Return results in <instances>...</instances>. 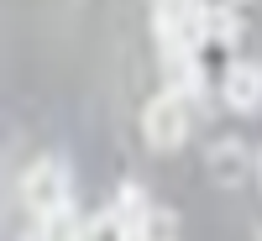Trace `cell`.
<instances>
[{
  "label": "cell",
  "mask_w": 262,
  "mask_h": 241,
  "mask_svg": "<svg viewBox=\"0 0 262 241\" xmlns=\"http://www.w3.org/2000/svg\"><path fill=\"white\" fill-rule=\"evenodd\" d=\"M221 90H226V105H231V111L252 116L257 105H262V63H231L226 79H221Z\"/></svg>",
  "instance_id": "obj_4"
},
{
  "label": "cell",
  "mask_w": 262,
  "mask_h": 241,
  "mask_svg": "<svg viewBox=\"0 0 262 241\" xmlns=\"http://www.w3.org/2000/svg\"><path fill=\"white\" fill-rule=\"evenodd\" d=\"M257 179H262V152H257Z\"/></svg>",
  "instance_id": "obj_12"
},
{
  "label": "cell",
  "mask_w": 262,
  "mask_h": 241,
  "mask_svg": "<svg viewBox=\"0 0 262 241\" xmlns=\"http://www.w3.org/2000/svg\"><path fill=\"white\" fill-rule=\"evenodd\" d=\"M37 241H84V221H74V210L53 215V221H37Z\"/></svg>",
  "instance_id": "obj_10"
},
{
  "label": "cell",
  "mask_w": 262,
  "mask_h": 241,
  "mask_svg": "<svg viewBox=\"0 0 262 241\" xmlns=\"http://www.w3.org/2000/svg\"><path fill=\"white\" fill-rule=\"evenodd\" d=\"M242 163H247V152L236 147V142H215V147H210V173H215L221 184H236Z\"/></svg>",
  "instance_id": "obj_8"
},
{
  "label": "cell",
  "mask_w": 262,
  "mask_h": 241,
  "mask_svg": "<svg viewBox=\"0 0 262 241\" xmlns=\"http://www.w3.org/2000/svg\"><path fill=\"white\" fill-rule=\"evenodd\" d=\"M21 200L37 221H53V215L69 210V173H63L58 158H37L27 173H21Z\"/></svg>",
  "instance_id": "obj_1"
},
{
  "label": "cell",
  "mask_w": 262,
  "mask_h": 241,
  "mask_svg": "<svg viewBox=\"0 0 262 241\" xmlns=\"http://www.w3.org/2000/svg\"><path fill=\"white\" fill-rule=\"evenodd\" d=\"M205 32L221 37V42H236L242 37V16H236L231 6H205Z\"/></svg>",
  "instance_id": "obj_11"
},
{
  "label": "cell",
  "mask_w": 262,
  "mask_h": 241,
  "mask_svg": "<svg viewBox=\"0 0 262 241\" xmlns=\"http://www.w3.org/2000/svg\"><path fill=\"white\" fill-rule=\"evenodd\" d=\"M84 241H137V236H131V226L121 221L116 210H100V215L84 221Z\"/></svg>",
  "instance_id": "obj_7"
},
{
  "label": "cell",
  "mask_w": 262,
  "mask_h": 241,
  "mask_svg": "<svg viewBox=\"0 0 262 241\" xmlns=\"http://www.w3.org/2000/svg\"><path fill=\"white\" fill-rule=\"evenodd\" d=\"M142 137H147V147L173 152V147L189 137V105H184L179 95H158V100H147V111H142Z\"/></svg>",
  "instance_id": "obj_3"
},
{
  "label": "cell",
  "mask_w": 262,
  "mask_h": 241,
  "mask_svg": "<svg viewBox=\"0 0 262 241\" xmlns=\"http://www.w3.org/2000/svg\"><path fill=\"white\" fill-rule=\"evenodd\" d=\"M163 63H168V95H179V100H184V95L200 90V79H205V74H200V58H194V53H168Z\"/></svg>",
  "instance_id": "obj_5"
},
{
  "label": "cell",
  "mask_w": 262,
  "mask_h": 241,
  "mask_svg": "<svg viewBox=\"0 0 262 241\" xmlns=\"http://www.w3.org/2000/svg\"><path fill=\"white\" fill-rule=\"evenodd\" d=\"M152 27H158L168 53H200V42L210 37L205 32V6H179V0L152 6Z\"/></svg>",
  "instance_id": "obj_2"
},
{
  "label": "cell",
  "mask_w": 262,
  "mask_h": 241,
  "mask_svg": "<svg viewBox=\"0 0 262 241\" xmlns=\"http://www.w3.org/2000/svg\"><path fill=\"white\" fill-rule=\"evenodd\" d=\"M137 241H179V215H173L168 205H152V215L142 221Z\"/></svg>",
  "instance_id": "obj_9"
},
{
  "label": "cell",
  "mask_w": 262,
  "mask_h": 241,
  "mask_svg": "<svg viewBox=\"0 0 262 241\" xmlns=\"http://www.w3.org/2000/svg\"><path fill=\"white\" fill-rule=\"evenodd\" d=\"M111 210H116L121 221L131 226V236H137V231H142V221L152 215V200H147V194H142L137 184H121V189H116V205H111Z\"/></svg>",
  "instance_id": "obj_6"
}]
</instances>
